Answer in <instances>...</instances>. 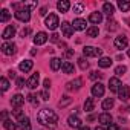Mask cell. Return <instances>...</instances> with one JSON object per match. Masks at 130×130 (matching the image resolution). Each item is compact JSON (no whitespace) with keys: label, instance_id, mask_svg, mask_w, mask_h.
Returning a JSON list of instances; mask_svg holds the SVG:
<instances>
[{"label":"cell","instance_id":"20","mask_svg":"<svg viewBox=\"0 0 130 130\" xmlns=\"http://www.w3.org/2000/svg\"><path fill=\"white\" fill-rule=\"evenodd\" d=\"M19 127L20 130H31V119L28 116H23L22 119H19Z\"/></svg>","mask_w":130,"mask_h":130},{"label":"cell","instance_id":"24","mask_svg":"<svg viewBox=\"0 0 130 130\" xmlns=\"http://www.w3.org/2000/svg\"><path fill=\"white\" fill-rule=\"evenodd\" d=\"M64 74H74V64L71 61H63V66H61Z\"/></svg>","mask_w":130,"mask_h":130},{"label":"cell","instance_id":"14","mask_svg":"<svg viewBox=\"0 0 130 130\" xmlns=\"http://www.w3.org/2000/svg\"><path fill=\"white\" fill-rule=\"evenodd\" d=\"M121 86H122V84H121V81H119V78H118V77H113V78H110V80H109V87H110V90H112V92H118Z\"/></svg>","mask_w":130,"mask_h":130},{"label":"cell","instance_id":"43","mask_svg":"<svg viewBox=\"0 0 130 130\" xmlns=\"http://www.w3.org/2000/svg\"><path fill=\"white\" fill-rule=\"evenodd\" d=\"M40 95H41V98H43L44 101H47V100H49V92H47L46 89H44V90H41V93H40Z\"/></svg>","mask_w":130,"mask_h":130},{"label":"cell","instance_id":"5","mask_svg":"<svg viewBox=\"0 0 130 130\" xmlns=\"http://www.w3.org/2000/svg\"><path fill=\"white\" fill-rule=\"evenodd\" d=\"M118 96H119L121 101H127V100L130 98V87L125 86V84H122V86L119 87V90H118Z\"/></svg>","mask_w":130,"mask_h":130},{"label":"cell","instance_id":"12","mask_svg":"<svg viewBox=\"0 0 130 130\" xmlns=\"http://www.w3.org/2000/svg\"><path fill=\"white\" fill-rule=\"evenodd\" d=\"M68 124L71 125V127H74V128H81L83 125H81V119L77 116V115H71L69 118H68Z\"/></svg>","mask_w":130,"mask_h":130},{"label":"cell","instance_id":"21","mask_svg":"<svg viewBox=\"0 0 130 130\" xmlns=\"http://www.w3.org/2000/svg\"><path fill=\"white\" fill-rule=\"evenodd\" d=\"M69 8H71V3L68 2V0H60V2L57 3V9L60 12H68Z\"/></svg>","mask_w":130,"mask_h":130},{"label":"cell","instance_id":"41","mask_svg":"<svg viewBox=\"0 0 130 130\" xmlns=\"http://www.w3.org/2000/svg\"><path fill=\"white\" fill-rule=\"evenodd\" d=\"M116 28H118V26H116V22H113V20L110 22V20H109V25H107V29H109V31H110V29H112V31H115Z\"/></svg>","mask_w":130,"mask_h":130},{"label":"cell","instance_id":"19","mask_svg":"<svg viewBox=\"0 0 130 130\" xmlns=\"http://www.w3.org/2000/svg\"><path fill=\"white\" fill-rule=\"evenodd\" d=\"M72 26H74L75 31H84L86 29V20L84 19H75Z\"/></svg>","mask_w":130,"mask_h":130},{"label":"cell","instance_id":"13","mask_svg":"<svg viewBox=\"0 0 130 130\" xmlns=\"http://www.w3.org/2000/svg\"><path fill=\"white\" fill-rule=\"evenodd\" d=\"M47 41V34L46 32H37V35L34 37V43L37 44V46H41V44H44Z\"/></svg>","mask_w":130,"mask_h":130},{"label":"cell","instance_id":"31","mask_svg":"<svg viewBox=\"0 0 130 130\" xmlns=\"http://www.w3.org/2000/svg\"><path fill=\"white\" fill-rule=\"evenodd\" d=\"M11 19V14H9V11L8 9H2V12H0V22L2 23H5V22H8Z\"/></svg>","mask_w":130,"mask_h":130},{"label":"cell","instance_id":"23","mask_svg":"<svg viewBox=\"0 0 130 130\" xmlns=\"http://www.w3.org/2000/svg\"><path fill=\"white\" fill-rule=\"evenodd\" d=\"M112 63H113L112 58H109V57H101V58L98 60V66L106 69V68H110V66H112Z\"/></svg>","mask_w":130,"mask_h":130},{"label":"cell","instance_id":"9","mask_svg":"<svg viewBox=\"0 0 130 130\" xmlns=\"http://www.w3.org/2000/svg\"><path fill=\"white\" fill-rule=\"evenodd\" d=\"M38 81H40V74L38 72H34L31 77H29V80H28V87L29 89H35L37 86H38Z\"/></svg>","mask_w":130,"mask_h":130},{"label":"cell","instance_id":"25","mask_svg":"<svg viewBox=\"0 0 130 130\" xmlns=\"http://www.w3.org/2000/svg\"><path fill=\"white\" fill-rule=\"evenodd\" d=\"M103 11H104V14H107L109 17H112L113 12H115V6L112 3H104L103 5Z\"/></svg>","mask_w":130,"mask_h":130},{"label":"cell","instance_id":"30","mask_svg":"<svg viewBox=\"0 0 130 130\" xmlns=\"http://www.w3.org/2000/svg\"><path fill=\"white\" fill-rule=\"evenodd\" d=\"M113 104H115L113 98H106V100L103 101V109H104V110H110V109L113 107Z\"/></svg>","mask_w":130,"mask_h":130},{"label":"cell","instance_id":"40","mask_svg":"<svg viewBox=\"0 0 130 130\" xmlns=\"http://www.w3.org/2000/svg\"><path fill=\"white\" fill-rule=\"evenodd\" d=\"M63 98H64V100L60 101V107H64V106H68V104L71 103V98H69V96H63Z\"/></svg>","mask_w":130,"mask_h":130},{"label":"cell","instance_id":"34","mask_svg":"<svg viewBox=\"0 0 130 130\" xmlns=\"http://www.w3.org/2000/svg\"><path fill=\"white\" fill-rule=\"evenodd\" d=\"M125 71H127V68H125V66H122V64H121V66H118V68H115V74H116L118 77L124 75V74H125Z\"/></svg>","mask_w":130,"mask_h":130},{"label":"cell","instance_id":"2","mask_svg":"<svg viewBox=\"0 0 130 130\" xmlns=\"http://www.w3.org/2000/svg\"><path fill=\"white\" fill-rule=\"evenodd\" d=\"M44 25H46V28H49L51 31H55V29L60 26V19H58V15H57V14H49V15L46 17V20H44Z\"/></svg>","mask_w":130,"mask_h":130},{"label":"cell","instance_id":"17","mask_svg":"<svg viewBox=\"0 0 130 130\" xmlns=\"http://www.w3.org/2000/svg\"><path fill=\"white\" fill-rule=\"evenodd\" d=\"M81 86H83V80H81V78H77V80L68 83V84H66V89H68V90H72V89L78 90V89H81Z\"/></svg>","mask_w":130,"mask_h":130},{"label":"cell","instance_id":"15","mask_svg":"<svg viewBox=\"0 0 130 130\" xmlns=\"http://www.w3.org/2000/svg\"><path fill=\"white\" fill-rule=\"evenodd\" d=\"M98 119H100V122H101V125H103V127H104V125H110V124H112V115H110V113H107V112L101 113V115L98 116Z\"/></svg>","mask_w":130,"mask_h":130},{"label":"cell","instance_id":"44","mask_svg":"<svg viewBox=\"0 0 130 130\" xmlns=\"http://www.w3.org/2000/svg\"><path fill=\"white\" fill-rule=\"evenodd\" d=\"M43 84H44V89H46V90H47V89H49V87H51V80H49V78H46V80H44V83H43Z\"/></svg>","mask_w":130,"mask_h":130},{"label":"cell","instance_id":"3","mask_svg":"<svg viewBox=\"0 0 130 130\" xmlns=\"http://www.w3.org/2000/svg\"><path fill=\"white\" fill-rule=\"evenodd\" d=\"M83 54L86 57H101L103 55V51L100 47H93V46H86L83 49Z\"/></svg>","mask_w":130,"mask_h":130},{"label":"cell","instance_id":"42","mask_svg":"<svg viewBox=\"0 0 130 130\" xmlns=\"http://www.w3.org/2000/svg\"><path fill=\"white\" fill-rule=\"evenodd\" d=\"M12 113H14V116H15V118H19V119H22V118H23V115H22V110H20V109L12 110Z\"/></svg>","mask_w":130,"mask_h":130},{"label":"cell","instance_id":"32","mask_svg":"<svg viewBox=\"0 0 130 130\" xmlns=\"http://www.w3.org/2000/svg\"><path fill=\"white\" fill-rule=\"evenodd\" d=\"M3 125H5L6 130H15V128H17V124L12 122V119H6V121H3Z\"/></svg>","mask_w":130,"mask_h":130},{"label":"cell","instance_id":"36","mask_svg":"<svg viewBox=\"0 0 130 130\" xmlns=\"http://www.w3.org/2000/svg\"><path fill=\"white\" fill-rule=\"evenodd\" d=\"M78 66H80V68H81L83 71H86V69L89 68V63H87V61H86L84 58H78Z\"/></svg>","mask_w":130,"mask_h":130},{"label":"cell","instance_id":"1","mask_svg":"<svg viewBox=\"0 0 130 130\" xmlns=\"http://www.w3.org/2000/svg\"><path fill=\"white\" fill-rule=\"evenodd\" d=\"M37 119H38L40 124L54 128L55 124L58 122V115H57L54 110H51V109H41V110L38 112V115H37Z\"/></svg>","mask_w":130,"mask_h":130},{"label":"cell","instance_id":"11","mask_svg":"<svg viewBox=\"0 0 130 130\" xmlns=\"http://www.w3.org/2000/svg\"><path fill=\"white\" fill-rule=\"evenodd\" d=\"M23 103H25V96L20 95V93H17V95H14V96L11 98V104H12L15 109H20V107L23 106Z\"/></svg>","mask_w":130,"mask_h":130},{"label":"cell","instance_id":"52","mask_svg":"<svg viewBox=\"0 0 130 130\" xmlns=\"http://www.w3.org/2000/svg\"><path fill=\"white\" fill-rule=\"evenodd\" d=\"M95 130H107V128H104V127H103V125H100V127H96V128H95Z\"/></svg>","mask_w":130,"mask_h":130},{"label":"cell","instance_id":"33","mask_svg":"<svg viewBox=\"0 0 130 130\" xmlns=\"http://www.w3.org/2000/svg\"><path fill=\"white\" fill-rule=\"evenodd\" d=\"M74 12L75 14H81V12H84V5L83 3H74Z\"/></svg>","mask_w":130,"mask_h":130},{"label":"cell","instance_id":"7","mask_svg":"<svg viewBox=\"0 0 130 130\" xmlns=\"http://www.w3.org/2000/svg\"><path fill=\"white\" fill-rule=\"evenodd\" d=\"M15 19L20 20V22H29L31 12L28 9H19V11H15Z\"/></svg>","mask_w":130,"mask_h":130},{"label":"cell","instance_id":"18","mask_svg":"<svg viewBox=\"0 0 130 130\" xmlns=\"http://www.w3.org/2000/svg\"><path fill=\"white\" fill-rule=\"evenodd\" d=\"M32 66H34V63H32L31 60H25V61H22V63L19 64V69L26 74V72H29V71L32 69Z\"/></svg>","mask_w":130,"mask_h":130},{"label":"cell","instance_id":"28","mask_svg":"<svg viewBox=\"0 0 130 130\" xmlns=\"http://www.w3.org/2000/svg\"><path fill=\"white\" fill-rule=\"evenodd\" d=\"M118 8L122 12H127L130 9V2H128V0H119V2H118Z\"/></svg>","mask_w":130,"mask_h":130},{"label":"cell","instance_id":"37","mask_svg":"<svg viewBox=\"0 0 130 130\" xmlns=\"http://www.w3.org/2000/svg\"><path fill=\"white\" fill-rule=\"evenodd\" d=\"M0 84H2V90L5 92V90H8V87H9V83H8V80L5 78V77H2L0 78Z\"/></svg>","mask_w":130,"mask_h":130},{"label":"cell","instance_id":"48","mask_svg":"<svg viewBox=\"0 0 130 130\" xmlns=\"http://www.w3.org/2000/svg\"><path fill=\"white\" fill-rule=\"evenodd\" d=\"M46 12H47L46 8H41V9H40V15H46Z\"/></svg>","mask_w":130,"mask_h":130},{"label":"cell","instance_id":"55","mask_svg":"<svg viewBox=\"0 0 130 130\" xmlns=\"http://www.w3.org/2000/svg\"><path fill=\"white\" fill-rule=\"evenodd\" d=\"M127 54H128V57H130V49H128V52H127Z\"/></svg>","mask_w":130,"mask_h":130},{"label":"cell","instance_id":"26","mask_svg":"<svg viewBox=\"0 0 130 130\" xmlns=\"http://www.w3.org/2000/svg\"><path fill=\"white\" fill-rule=\"evenodd\" d=\"M61 66H63V63H61V60H60V58H57V57H55V58H52V60H51V69H52V71H58Z\"/></svg>","mask_w":130,"mask_h":130},{"label":"cell","instance_id":"22","mask_svg":"<svg viewBox=\"0 0 130 130\" xmlns=\"http://www.w3.org/2000/svg\"><path fill=\"white\" fill-rule=\"evenodd\" d=\"M89 22L93 23V25L101 23V22H103V14H101V12H92V14L89 15Z\"/></svg>","mask_w":130,"mask_h":130},{"label":"cell","instance_id":"49","mask_svg":"<svg viewBox=\"0 0 130 130\" xmlns=\"http://www.w3.org/2000/svg\"><path fill=\"white\" fill-rule=\"evenodd\" d=\"M72 55H74V51H72V49H71V51H68V52H66V57H72Z\"/></svg>","mask_w":130,"mask_h":130},{"label":"cell","instance_id":"16","mask_svg":"<svg viewBox=\"0 0 130 130\" xmlns=\"http://www.w3.org/2000/svg\"><path fill=\"white\" fill-rule=\"evenodd\" d=\"M14 35H15V28L14 26H8V28H5V31L2 34V38L3 40H11Z\"/></svg>","mask_w":130,"mask_h":130},{"label":"cell","instance_id":"50","mask_svg":"<svg viewBox=\"0 0 130 130\" xmlns=\"http://www.w3.org/2000/svg\"><path fill=\"white\" fill-rule=\"evenodd\" d=\"M8 74H9V77H11V78H15V72H14V71H9Z\"/></svg>","mask_w":130,"mask_h":130},{"label":"cell","instance_id":"29","mask_svg":"<svg viewBox=\"0 0 130 130\" xmlns=\"http://www.w3.org/2000/svg\"><path fill=\"white\" fill-rule=\"evenodd\" d=\"M93 107H95L93 98H87V100L84 101V110H86V112H92V110H93Z\"/></svg>","mask_w":130,"mask_h":130},{"label":"cell","instance_id":"4","mask_svg":"<svg viewBox=\"0 0 130 130\" xmlns=\"http://www.w3.org/2000/svg\"><path fill=\"white\" fill-rule=\"evenodd\" d=\"M15 51H17V46L14 44V43H3L2 44V52L5 54V55H14L15 54Z\"/></svg>","mask_w":130,"mask_h":130},{"label":"cell","instance_id":"8","mask_svg":"<svg viewBox=\"0 0 130 130\" xmlns=\"http://www.w3.org/2000/svg\"><path fill=\"white\" fill-rule=\"evenodd\" d=\"M113 44H115V47H116V49H125V47H127V44H128V40H127V37L119 35V37H116V38H115Z\"/></svg>","mask_w":130,"mask_h":130},{"label":"cell","instance_id":"45","mask_svg":"<svg viewBox=\"0 0 130 130\" xmlns=\"http://www.w3.org/2000/svg\"><path fill=\"white\" fill-rule=\"evenodd\" d=\"M107 130H118V125H116V124H113V122H112V124H110V125H107Z\"/></svg>","mask_w":130,"mask_h":130},{"label":"cell","instance_id":"47","mask_svg":"<svg viewBox=\"0 0 130 130\" xmlns=\"http://www.w3.org/2000/svg\"><path fill=\"white\" fill-rule=\"evenodd\" d=\"M28 34H29V29H28V28H26V29H23V31H22V37H23V38H25V37H26V35H28Z\"/></svg>","mask_w":130,"mask_h":130},{"label":"cell","instance_id":"53","mask_svg":"<svg viewBox=\"0 0 130 130\" xmlns=\"http://www.w3.org/2000/svg\"><path fill=\"white\" fill-rule=\"evenodd\" d=\"M80 130H90V128H89V127H87V125H86V127H81V128H80Z\"/></svg>","mask_w":130,"mask_h":130},{"label":"cell","instance_id":"39","mask_svg":"<svg viewBox=\"0 0 130 130\" xmlns=\"http://www.w3.org/2000/svg\"><path fill=\"white\" fill-rule=\"evenodd\" d=\"M25 84H28V81H25V78H17V87L19 89L25 87Z\"/></svg>","mask_w":130,"mask_h":130},{"label":"cell","instance_id":"10","mask_svg":"<svg viewBox=\"0 0 130 130\" xmlns=\"http://www.w3.org/2000/svg\"><path fill=\"white\" fill-rule=\"evenodd\" d=\"M104 86L101 84V83H95L93 86H92V95L93 96H96V98H100V96H103L104 95Z\"/></svg>","mask_w":130,"mask_h":130},{"label":"cell","instance_id":"6","mask_svg":"<svg viewBox=\"0 0 130 130\" xmlns=\"http://www.w3.org/2000/svg\"><path fill=\"white\" fill-rule=\"evenodd\" d=\"M61 31H63V35H64V37L69 38V37L74 35V31H75V29H74V26H72L71 23L63 22V23H61Z\"/></svg>","mask_w":130,"mask_h":130},{"label":"cell","instance_id":"54","mask_svg":"<svg viewBox=\"0 0 130 130\" xmlns=\"http://www.w3.org/2000/svg\"><path fill=\"white\" fill-rule=\"evenodd\" d=\"M125 22H127V23H130V19H127V20H125Z\"/></svg>","mask_w":130,"mask_h":130},{"label":"cell","instance_id":"27","mask_svg":"<svg viewBox=\"0 0 130 130\" xmlns=\"http://www.w3.org/2000/svg\"><path fill=\"white\" fill-rule=\"evenodd\" d=\"M86 34H87L89 37L95 38V37H98V34H100V29H98V26H90V28H87V29H86Z\"/></svg>","mask_w":130,"mask_h":130},{"label":"cell","instance_id":"38","mask_svg":"<svg viewBox=\"0 0 130 130\" xmlns=\"http://www.w3.org/2000/svg\"><path fill=\"white\" fill-rule=\"evenodd\" d=\"M90 80H100L101 77H103V74L101 72H96V71H93V72H90Z\"/></svg>","mask_w":130,"mask_h":130},{"label":"cell","instance_id":"51","mask_svg":"<svg viewBox=\"0 0 130 130\" xmlns=\"http://www.w3.org/2000/svg\"><path fill=\"white\" fill-rule=\"evenodd\" d=\"M2 118H3V121H6V119H8V113L3 112V113H2Z\"/></svg>","mask_w":130,"mask_h":130},{"label":"cell","instance_id":"46","mask_svg":"<svg viewBox=\"0 0 130 130\" xmlns=\"http://www.w3.org/2000/svg\"><path fill=\"white\" fill-rule=\"evenodd\" d=\"M58 37H60L58 34H52V35H51V40H52V41H58Z\"/></svg>","mask_w":130,"mask_h":130},{"label":"cell","instance_id":"35","mask_svg":"<svg viewBox=\"0 0 130 130\" xmlns=\"http://www.w3.org/2000/svg\"><path fill=\"white\" fill-rule=\"evenodd\" d=\"M26 100H28V101H29V103H31L32 106H38V100H37V96H35L34 93H29Z\"/></svg>","mask_w":130,"mask_h":130}]
</instances>
